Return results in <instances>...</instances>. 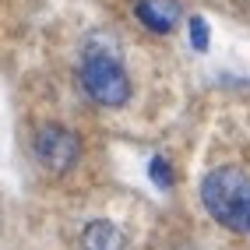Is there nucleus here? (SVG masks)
Instances as JSON below:
<instances>
[{"mask_svg":"<svg viewBox=\"0 0 250 250\" xmlns=\"http://www.w3.org/2000/svg\"><path fill=\"white\" fill-rule=\"evenodd\" d=\"M152 180L159 183V187H173V173H169V162L166 159H152Z\"/></svg>","mask_w":250,"mask_h":250,"instance_id":"0eeeda50","label":"nucleus"},{"mask_svg":"<svg viewBox=\"0 0 250 250\" xmlns=\"http://www.w3.org/2000/svg\"><path fill=\"white\" fill-rule=\"evenodd\" d=\"M187 32H190V46L197 49V53H205L208 49V25H205V18H187Z\"/></svg>","mask_w":250,"mask_h":250,"instance_id":"423d86ee","label":"nucleus"},{"mask_svg":"<svg viewBox=\"0 0 250 250\" xmlns=\"http://www.w3.org/2000/svg\"><path fill=\"white\" fill-rule=\"evenodd\" d=\"M81 247L85 250H124V232L106 219H95L81 232Z\"/></svg>","mask_w":250,"mask_h":250,"instance_id":"39448f33","label":"nucleus"},{"mask_svg":"<svg viewBox=\"0 0 250 250\" xmlns=\"http://www.w3.org/2000/svg\"><path fill=\"white\" fill-rule=\"evenodd\" d=\"M81 85L99 106H124L130 99V78L113 53H88L81 67Z\"/></svg>","mask_w":250,"mask_h":250,"instance_id":"f03ea898","label":"nucleus"},{"mask_svg":"<svg viewBox=\"0 0 250 250\" xmlns=\"http://www.w3.org/2000/svg\"><path fill=\"white\" fill-rule=\"evenodd\" d=\"M247 229H250V219H247Z\"/></svg>","mask_w":250,"mask_h":250,"instance_id":"6e6552de","label":"nucleus"},{"mask_svg":"<svg viewBox=\"0 0 250 250\" xmlns=\"http://www.w3.org/2000/svg\"><path fill=\"white\" fill-rule=\"evenodd\" d=\"M138 18H141V25L145 28H152V32H173L176 25H180V18H183V11H180V4L176 0H138Z\"/></svg>","mask_w":250,"mask_h":250,"instance_id":"20e7f679","label":"nucleus"},{"mask_svg":"<svg viewBox=\"0 0 250 250\" xmlns=\"http://www.w3.org/2000/svg\"><path fill=\"white\" fill-rule=\"evenodd\" d=\"M201 201L215 222L229 229H247L250 219V176L236 166L211 169L201 183Z\"/></svg>","mask_w":250,"mask_h":250,"instance_id":"f257e3e1","label":"nucleus"},{"mask_svg":"<svg viewBox=\"0 0 250 250\" xmlns=\"http://www.w3.org/2000/svg\"><path fill=\"white\" fill-rule=\"evenodd\" d=\"M32 148H36V159L53 173H67L74 166V159H78V138L67 127H57V124H46L36 134Z\"/></svg>","mask_w":250,"mask_h":250,"instance_id":"7ed1b4c3","label":"nucleus"}]
</instances>
